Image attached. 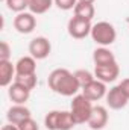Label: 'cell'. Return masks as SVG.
<instances>
[{
  "label": "cell",
  "mask_w": 129,
  "mask_h": 130,
  "mask_svg": "<svg viewBox=\"0 0 129 130\" xmlns=\"http://www.w3.org/2000/svg\"><path fill=\"white\" fill-rule=\"evenodd\" d=\"M47 83H49V88L53 92H56L59 95H64V97L76 95L78 91L81 89V86H79V83L74 77V73H70L65 68L53 70L49 74Z\"/></svg>",
  "instance_id": "1"
},
{
  "label": "cell",
  "mask_w": 129,
  "mask_h": 130,
  "mask_svg": "<svg viewBox=\"0 0 129 130\" xmlns=\"http://www.w3.org/2000/svg\"><path fill=\"white\" fill-rule=\"evenodd\" d=\"M93 104L84 94H76L73 97V101L70 104V112L76 121V124H84L88 123L91 112H93Z\"/></svg>",
  "instance_id": "2"
},
{
  "label": "cell",
  "mask_w": 129,
  "mask_h": 130,
  "mask_svg": "<svg viewBox=\"0 0 129 130\" xmlns=\"http://www.w3.org/2000/svg\"><path fill=\"white\" fill-rule=\"evenodd\" d=\"M91 38L93 41L99 44L100 47H108L111 45L115 38H117V32H115V27L108 23V21H99L96 24H93L91 27Z\"/></svg>",
  "instance_id": "3"
},
{
  "label": "cell",
  "mask_w": 129,
  "mask_h": 130,
  "mask_svg": "<svg viewBox=\"0 0 129 130\" xmlns=\"http://www.w3.org/2000/svg\"><path fill=\"white\" fill-rule=\"evenodd\" d=\"M91 21L90 20H84V18H79V17H71L68 20V24H67V30L68 35L74 39H84L85 36H88L91 33Z\"/></svg>",
  "instance_id": "4"
},
{
  "label": "cell",
  "mask_w": 129,
  "mask_h": 130,
  "mask_svg": "<svg viewBox=\"0 0 129 130\" xmlns=\"http://www.w3.org/2000/svg\"><path fill=\"white\" fill-rule=\"evenodd\" d=\"M52 52V44L46 36H36L33 38L29 44V53L36 61L46 59Z\"/></svg>",
  "instance_id": "5"
},
{
  "label": "cell",
  "mask_w": 129,
  "mask_h": 130,
  "mask_svg": "<svg viewBox=\"0 0 129 130\" xmlns=\"http://www.w3.org/2000/svg\"><path fill=\"white\" fill-rule=\"evenodd\" d=\"M36 27V18L32 12H20L14 18V29L18 33L28 35L32 33Z\"/></svg>",
  "instance_id": "6"
},
{
  "label": "cell",
  "mask_w": 129,
  "mask_h": 130,
  "mask_svg": "<svg viewBox=\"0 0 129 130\" xmlns=\"http://www.w3.org/2000/svg\"><path fill=\"white\" fill-rule=\"evenodd\" d=\"M120 74V68L117 62L109 65H94V77L103 83H111L114 82Z\"/></svg>",
  "instance_id": "7"
},
{
  "label": "cell",
  "mask_w": 129,
  "mask_h": 130,
  "mask_svg": "<svg viewBox=\"0 0 129 130\" xmlns=\"http://www.w3.org/2000/svg\"><path fill=\"white\" fill-rule=\"evenodd\" d=\"M129 98L125 95V92L122 91V88L117 85L114 88H111L108 92H106V104L114 109V110H120L123 109L126 104H128Z\"/></svg>",
  "instance_id": "8"
},
{
  "label": "cell",
  "mask_w": 129,
  "mask_h": 130,
  "mask_svg": "<svg viewBox=\"0 0 129 130\" xmlns=\"http://www.w3.org/2000/svg\"><path fill=\"white\" fill-rule=\"evenodd\" d=\"M106 92H108L106 91V83H103L97 79H94L91 83H88L87 86L82 88V94L90 101H97L100 98L106 97Z\"/></svg>",
  "instance_id": "9"
},
{
  "label": "cell",
  "mask_w": 129,
  "mask_h": 130,
  "mask_svg": "<svg viewBox=\"0 0 129 130\" xmlns=\"http://www.w3.org/2000/svg\"><path fill=\"white\" fill-rule=\"evenodd\" d=\"M6 118H8V123L18 126V124L23 123L24 120L31 118V110H29L24 104H14V106H11V107L8 109Z\"/></svg>",
  "instance_id": "10"
},
{
  "label": "cell",
  "mask_w": 129,
  "mask_h": 130,
  "mask_svg": "<svg viewBox=\"0 0 129 130\" xmlns=\"http://www.w3.org/2000/svg\"><path fill=\"white\" fill-rule=\"evenodd\" d=\"M87 124L93 130H102L108 124V110L103 106H94Z\"/></svg>",
  "instance_id": "11"
},
{
  "label": "cell",
  "mask_w": 129,
  "mask_h": 130,
  "mask_svg": "<svg viewBox=\"0 0 129 130\" xmlns=\"http://www.w3.org/2000/svg\"><path fill=\"white\" fill-rule=\"evenodd\" d=\"M8 88H9L8 89V95L15 104H24L31 97V89H28L26 86H23V85H20L17 82L11 83Z\"/></svg>",
  "instance_id": "12"
},
{
  "label": "cell",
  "mask_w": 129,
  "mask_h": 130,
  "mask_svg": "<svg viewBox=\"0 0 129 130\" xmlns=\"http://www.w3.org/2000/svg\"><path fill=\"white\" fill-rule=\"evenodd\" d=\"M17 71L15 65H12L11 61H0V86L6 88L12 83V79H15Z\"/></svg>",
  "instance_id": "13"
},
{
  "label": "cell",
  "mask_w": 129,
  "mask_h": 130,
  "mask_svg": "<svg viewBox=\"0 0 129 130\" xmlns=\"http://www.w3.org/2000/svg\"><path fill=\"white\" fill-rule=\"evenodd\" d=\"M17 76H28L36 73V59L32 56H23L15 64Z\"/></svg>",
  "instance_id": "14"
},
{
  "label": "cell",
  "mask_w": 129,
  "mask_h": 130,
  "mask_svg": "<svg viewBox=\"0 0 129 130\" xmlns=\"http://www.w3.org/2000/svg\"><path fill=\"white\" fill-rule=\"evenodd\" d=\"M93 61H94V65H109L115 62V56L109 48L97 47L93 52Z\"/></svg>",
  "instance_id": "15"
},
{
  "label": "cell",
  "mask_w": 129,
  "mask_h": 130,
  "mask_svg": "<svg viewBox=\"0 0 129 130\" xmlns=\"http://www.w3.org/2000/svg\"><path fill=\"white\" fill-rule=\"evenodd\" d=\"M74 15L79 17V18H84V20H93L94 14H96V9H94V5L93 3H84V2H78V5L74 6Z\"/></svg>",
  "instance_id": "16"
},
{
  "label": "cell",
  "mask_w": 129,
  "mask_h": 130,
  "mask_svg": "<svg viewBox=\"0 0 129 130\" xmlns=\"http://www.w3.org/2000/svg\"><path fill=\"white\" fill-rule=\"evenodd\" d=\"M55 0H29V11L33 15H41L47 12Z\"/></svg>",
  "instance_id": "17"
},
{
  "label": "cell",
  "mask_w": 129,
  "mask_h": 130,
  "mask_svg": "<svg viewBox=\"0 0 129 130\" xmlns=\"http://www.w3.org/2000/svg\"><path fill=\"white\" fill-rule=\"evenodd\" d=\"M76 126V121L70 110H59L58 117V130H71Z\"/></svg>",
  "instance_id": "18"
},
{
  "label": "cell",
  "mask_w": 129,
  "mask_h": 130,
  "mask_svg": "<svg viewBox=\"0 0 129 130\" xmlns=\"http://www.w3.org/2000/svg\"><path fill=\"white\" fill-rule=\"evenodd\" d=\"M74 77H76V80H78L81 89H82L84 86H87L88 83H91V82L96 79L94 74H93L91 71H88V70H78V71H74Z\"/></svg>",
  "instance_id": "19"
},
{
  "label": "cell",
  "mask_w": 129,
  "mask_h": 130,
  "mask_svg": "<svg viewBox=\"0 0 129 130\" xmlns=\"http://www.w3.org/2000/svg\"><path fill=\"white\" fill-rule=\"evenodd\" d=\"M14 82L20 83V85H23V86H26L28 89H31V91H32L33 88L36 86V74H28V76H15Z\"/></svg>",
  "instance_id": "20"
},
{
  "label": "cell",
  "mask_w": 129,
  "mask_h": 130,
  "mask_svg": "<svg viewBox=\"0 0 129 130\" xmlns=\"http://www.w3.org/2000/svg\"><path fill=\"white\" fill-rule=\"evenodd\" d=\"M5 3L9 11H14L17 14L24 12V9L29 8V0H6Z\"/></svg>",
  "instance_id": "21"
},
{
  "label": "cell",
  "mask_w": 129,
  "mask_h": 130,
  "mask_svg": "<svg viewBox=\"0 0 129 130\" xmlns=\"http://www.w3.org/2000/svg\"><path fill=\"white\" fill-rule=\"evenodd\" d=\"M58 117L59 110H50L44 118V126L47 130H58Z\"/></svg>",
  "instance_id": "22"
},
{
  "label": "cell",
  "mask_w": 129,
  "mask_h": 130,
  "mask_svg": "<svg viewBox=\"0 0 129 130\" xmlns=\"http://www.w3.org/2000/svg\"><path fill=\"white\" fill-rule=\"evenodd\" d=\"M55 5L62 11H70V9H74V6L78 5V0H55Z\"/></svg>",
  "instance_id": "23"
},
{
  "label": "cell",
  "mask_w": 129,
  "mask_h": 130,
  "mask_svg": "<svg viewBox=\"0 0 129 130\" xmlns=\"http://www.w3.org/2000/svg\"><path fill=\"white\" fill-rule=\"evenodd\" d=\"M18 129L20 130H40V126L36 124V121L32 120V117H31V118L24 120L23 123H20L18 124Z\"/></svg>",
  "instance_id": "24"
},
{
  "label": "cell",
  "mask_w": 129,
  "mask_h": 130,
  "mask_svg": "<svg viewBox=\"0 0 129 130\" xmlns=\"http://www.w3.org/2000/svg\"><path fill=\"white\" fill-rule=\"evenodd\" d=\"M11 58V47L6 41L0 42V61H9Z\"/></svg>",
  "instance_id": "25"
},
{
  "label": "cell",
  "mask_w": 129,
  "mask_h": 130,
  "mask_svg": "<svg viewBox=\"0 0 129 130\" xmlns=\"http://www.w3.org/2000/svg\"><path fill=\"white\" fill-rule=\"evenodd\" d=\"M119 86L122 88V91L125 92V95L129 98V77H128V79H123V80L119 83Z\"/></svg>",
  "instance_id": "26"
},
{
  "label": "cell",
  "mask_w": 129,
  "mask_h": 130,
  "mask_svg": "<svg viewBox=\"0 0 129 130\" xmlns=\"http://www.w3.org/2000/svg\"><path fill=\"white\" fill-rule=\"evenodd\" d=\"M2 130H20V129H18V126H15V124H11V123H9V124L3 126Z\"/></svg>",
  "instance_id": "27"
},
{
  "label": "cell",
  "mask_w": 129,
  "mask_h": 130,
  "mask_svg": "<svg viewBox=\"0 0 129 130\" xmlns=\"http://www.w3.org/2000/svg\"><path fill=\"white\" fill-rule=\"evenodd\" d=\"M78 2H84V3H94L96 0H78Z\"/></svg>",
  "instance_id": "28"
},
{
  "label": "cell",
  "mask_w": 129,
  "mask_h": 130,
  "mask_svg": "<svg viewBox=\"0 0 129 130\" xmlns=\"http://www.w3.org/2000/svg\"><path fill=\"white\" fill-rule=\"evenodd\" d=\"M2 2H6V0H2Z\"/></svg>",
  "instance_id": "29"
}]
</instances>
